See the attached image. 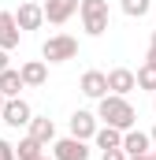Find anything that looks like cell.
I'll return each mask as SVG.
<instances>
[{
  "label": "cell",
  "mask_w": 156,
  "mask_h": 160,
  "mask_svg": "<svg viewBox=\"0 0 156 160\" xmlns=\"http://www.w3.org/2000/svg\"><path fill=\"white\" fill-rule=\"evenodd\" d=\"M97 119H104L108 127H119V130H130L134 119H138V112H134V104H130L126 97L108 93V97L97 101Z\"/></svg>",
  "instance_id": "obj_1"
},
{
  "label": "cell",
  "mask_w": 156,
  "mask_h": 160,
  "mask_svg": "<svg viewBox=\"0 0 156 160\" xmlns=\"http://www.w3.org/2000/svg\"><path fill=\"white\" fill-rule=\"evenodd\" d=\"M78 15H82V30H85L89 38H100V34L108 30V22H112V15H108V0H82Z\"/></svg>",
  "instance_id": "obj_2"
},
{
  "label": "cell",
  "mask_w": 156,
  "mask_h": 160,
  "mask_svg": "<svg viewBox=\"0 0 156 160\" xmlns=\"http://www.w3.org/2000/svg\"><path fill=\"white\" fill-rule=\"evenodd\" d=\"M78 56V41L71 34H52V38L41 45V60L45 63H67Z\"/></svg>",
  "instance_id": "obj_3"
},
{
  "label": "cell",
  "mask_w": 156,
  "mask_h": 160,
  "mask_svg": "<svg viewBox=\"0 0 156 160\" xmlns=\"http://www.w3.org/2000/svg\"><path fill=\"white\" fill-rule=\"evenodd\" d=\"M0 119L7 123V127H15V130H19V127H30V119H34V108H30V104H26L22 97H11V101L4 104Z\"/></svg>",
  "instance_id": "obj_4"
},
{
  "label": "cell",
  "mask_w": 156,
  "mask_h": 160,
  "mask_svg": "<svg viewBox=\"0 0 156 160\" xmlns=\"http://www.w3.org/2000/svg\"><path fill=\"white\" fill-rule=\"evenodd\" d=\"M52 157L56 160H89V145L71 134V138H60V142L52 145Z\"/></svg>",
  "instance_id": "obj_5"
},
{
  "label": "cell",
  "mask_w": 156,
  "mask_h": 160,
  "mask_svg": "<svg viewBox=\"0 0 156 160\" xmlns=\"http://www.w3.org/2000/svg\"><path fill=\"white\" fill-rule=\"evenodd\" d=\"M82 8V0H45V22L52 26H63L71 15Z\"/></svg>",
  "instance_id": "obj_6"
},
{
  "label": "cell",
  "mask_w": 156,
  "mask_h": 160,
  "mask_svg": "<svg viewBox=\"0 0 156 160\" xmlns=\"http://www.w3.org/2000/svg\"><path fill=\"white\" fill-rule=\"evenodd\" d=\"M15 22H19V30H41V22H45V4H34V0L19 4Z\"/></svg>",
  "instance_id": "obj_7"
},
{
  "label": "cell",
  "mask_w": 156,
  "mask_h": 160,
  "mask_svg": "<svg viewBox=\"0 0 156 160\" xmlns=\"http://www.w3.org/2000/svg\"><path fill=\"white\" fill-rule=\"evenodd\" d=\"M97 116L93 112H85V108H78L75 116H71V134L75 138H82V142H89V138H97Z\"/></svg>",
  "instance_id": "obj_8"
},
{
  "label": "cell",
  "mask_w": 156,
  "mask_h": 160,
  "mask_svg": "<svg viewBox=\"0 0 156 160\" xmlns=\"http://www.w3.org/2000/svg\"><path fill=\"white\" fill-rule=\"evenodd\" d=\"M108 89L119 93V97H126L130 89H138V75H134L130 67H112V71H108Z\"/></svg>",
  "instance_id": "obj_9"
},
{
  "label": "cell",
  "mask_w": 156,
  "mask_h": 160,
  "mask_svg": "<svg viewBox=\"0 0 156 160\" xmlns=\"http://www.w3.org/2000/svg\"><path fill=\"white\" fill-rule=\"evenodd\" d=\"M78 86H82V93H85V97H93V101H100V97H108V93H112V89H108V75H104V71H85Z\"/></svg>",
  "instance_id": "obj_10"
},
{
  "label": "cell",
  "mask_w": 156,
  "mask_h": 160,
  "mask_svg": "<svg viewBox=\"0 0 156 160\" xmlns=\"http://www.w3.org/2000/svg\"><path fill=\"white\" fill-rule=\"evenodd\" d=\"M19 22H15V11H0V48H19Z\"/></svg>",
  "instance_id": "obj_11"
},
{
  "label": "cell",
  "mask_w": 156,
  "mask_h": 160,
  "mask_svg": "<svg viewBox=\"0 0 156 160\" xmlns=\"http://www.w3.org/2000/svg\"><path fill=\"white\" fill-rule=\"evenodd\" d=\"M123 149H126V157H138V153H153V134H145V130H126L123 134Z\"/></svg>",
  "instance_id": "obj_12"
},
{
  "label": "cell",
  "mask_w": 156,
  "mask_h": 160,
  "mask_svg": "<svg viewBox=\"0 0 156 160\" xmlns=\"http://www.w3.org/2000/svg\"><path fill=\"white\" fill-rule=\"evenodd\" d=\"M19 89H26V78H22V71H15V67H7V71H0V93L11 101V97H19Z\"/></svg>",
  "instance_id": "obj_13"
},
{
  "label": "cell",
  "mask_w": 156,
  "mask_h": 160,
  "mask_svg": "<svg viewBox=\"0 0 156 160\" xmlns=\"http://www.w3.org/2000/svg\"><path fill=\"white\" fill-rule=\"evenodd\" d=\"M26 130H30V138H37L41 145H48V142L56 138V123L48 119V116H34V119H30V127H26Z\"/></svg>",
  "instance_id": "obj_14"
},
{
  "label": "cell",
  "mask_w": 156,
  "mask_h": 160,
  "mask_svg": "<svg viewBox=\"0 0 156 160\" xmlns=\"http://www.w3.org/2000/svg\"><path fill=\"white\" fill-rule=\"evenodd\" d=\"M19 71H22L26 86H45V82H48V63H45V60H30V63H22Z\"/></svg>",
  "instance_id": "obj_15"
},
{
  "label": "cell",
  "mask_w": 156,
  "mask_h": 160,
  "mask_svg": "<svg viewBox=\"0 0 156 160\" xmlns=\"http://www.w3.org/2000/svg\"><path fill=\"white\" fill-rule=\"evenodd\" d=\"M123 134H126V130H119V127H108V123H104V127L97 130L93 142H97V149H123Z\"/></svg>",
  "instance_id": "obj_16"
},
{
  "label": "cell",
  "mask_w": 156,
  "mask_h": 160,
  "mask_svg": "<svg viewBox=\"0 0 156 160\" xmlns=\"http://www.w3.org/2000/svg\"><path fill=\"white\" fill-rule=\"evenodd\" d=\"M41 149H45V145H41L37 138H30V134H26V138H22L19 145H15V153H19V160H37V157H45Z\"/></svg>",
  "instance_id": "obj_17"
},
{
  "label": "cell",
  "mask_w": 156,
  "mask_h": 160,
  "mask_svg": "<svg viewBox=\"0 0 156 160\" xmlns=\"http://www.w3.org/2000/svg\"><path fill=\"white\" fill-rule=\"evenodd\" d=\"M138 89L156 93V63H153V60H145V63L138 67Z\"/></svg>",
  "instance_id": "obj_18"
},
{
  "label": "cell",
  "mask_w": 156,
  "mask_h": 160,
  "mask_svg": "<svg viewBox=\"0 0 156 160\" xmlns=\"http://www.w3.org/2000/svg\"><path fill=\"white\" fill-rule=\"evenodd\" d=\"M149 8H153V0H123V11H126L130 19H141V15H149Z\"/></svg>",
  "instance_id": "obj_19"
},
{
  "label": "cell",
  "mask_w": 156,
  "mask_h": 160,
  "mask_svg": "<svg viewBox=\"0 0 156 160\" xmlns=\"http://www.w3.org/2000/svg\"><path fill=\"white\" fill-rule=\"evenodd\" d=\"M0 160H19L15 145H11V142H4V138H0Z\"/></svg>",
  "instance_id": "obj_20"
},
{
  "label": "cell",
  "mask_w": 156,
  "mask_h": 160,
  "mask_svg": "<svg viewBox=\"0 0 156 160\" xmlns=\"http://www.w3.org/2000/svg\"><path fill=\"white\" fill-rule=\"evenodd\" d=\"M100 160H130V157H126V149H104Z\"/></svg>",
  "instance_id": "obj_21"
},
{
  "label": "cell",
  "mask_w": 156,
  "mask_h": 160,
  "mask_svg": "<svg viewBox=\"0 0 156 160\" xmlns=\"http://www.w3.org/2000/svg\"><path fill=\"white\" fill-rule=\"evenodd\" d=\"M145 60H153V63H156V30H153V41H149V56H145Z\"/></svg>",
  "instance_id": "obj_22"
},
{
  "label": "cell",
  "mask_w": 156,
  "mask_h": 160,
  "mask_svg": "<svg viewBox=\"0 0 156 160\" xmlns=\"http://www.w3.org/2000/svg\"><path fill=\"white\" fill-rule=\"evenodd\" d=\"M11 63H7V48H0V71H7Z\"/></svg>",
  "instance_id": "obj_23"
},
{
  "label": "cell",
  "mask_w": 156,
  "mask_h": 160,
  "mask_svg": "<svg viewBox=\"0 0 156 160\" xmlns=\"http://www.w3.org/2000/svg\"><path fill=\"white\" fill-rule=\"evenodd\" d=\"M130 160H153V157H149V153H138V157H130Z\"/></svg>",
  "instance_id": "obj_24"
},
{
  "label": "cell",
  "mask_w": 156,
  "mask_h": 160,
  "mask_svg": "<svg viewBox=\"0 0 156 160\" xmlns=\"http://www.w3.org/2000/svg\"><path fill=\"white\" fill-rule=\"evenodd\" d=\"M4 104H7V97H4V93H0V112H4Z\"/></svg>",
  "instance_id": "obj_25"
},
{
  "label": "cell",
  "mask_w": 156,
  "mask_h": 160,
  "mask_svg": "<svg viewBox=\"0 0 156 160\" xmlns=\"http://www.w3.org/2000/svg\"><path fill=\"white\" fill-rule=\"evenodd\" d=\"M149 134H153V145H156V127H153V130H149Z\"/></svg>",
  "instance_id": "obj_26"
},
{
  "label": "cell",
  "mask_w": 156,
  "mask_h": 160,
  "mask_svg": "<svg viewBox=\"0 0 156 160\" xmlns=\"http://www.w3.org/2000/svg\"><path fill=\"white\" fill-rule=\"evenodd\" d=\"M153 112H156V93H153Z\"/></svg>",
  "instance_id": "obj_27"
},
{
  "label": "cell",
  "mask_w": 156,
  "mask_h": 160,
  "mask_svg": "<svg viewBox=\"0 0 156 160\" xmlns=\"http://www.w3.org/2000/svg\"><path fill=\"white\" fill-rule=\"evenodd\" d=\"M37 160H56V157H37Z\"/></svg>",
  "instance_id": "obj_28"
},
{
  "label": "cell",
  "mask_w": 156,
  "mask_h": 160,
  "mask_svg": "<svg viewBox=\"0 0 156 160\" xmlns=\"http://www.w3.org/2000/svg\"><path fill=\"white\" fill-rule=\"evenodd\" d=\"M149 157H153V160H156V149H153V153H149Z\"/></svg>",
  "instance_id": "obj_29"
}]
</instances>
